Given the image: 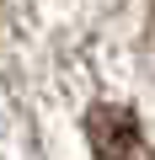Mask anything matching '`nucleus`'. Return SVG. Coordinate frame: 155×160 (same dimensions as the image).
<instances>
[{
	"instance_id": "f257e3e1",
	"label": "nucleus",
	"mask_w": 155,
	"mask_h": 160,
	"mask_svg": "<svg viewBox=\"0 0 155 160\" xmlns=\"http://www.w3.org/2000/svg\"><path fill=\"white\" fill-rule=\"evenodd\" d=\"M86 139L102 160H150V144H144V128L128 107H112V102H96L86 112Z\"/></svg>"
}]
</instances>
